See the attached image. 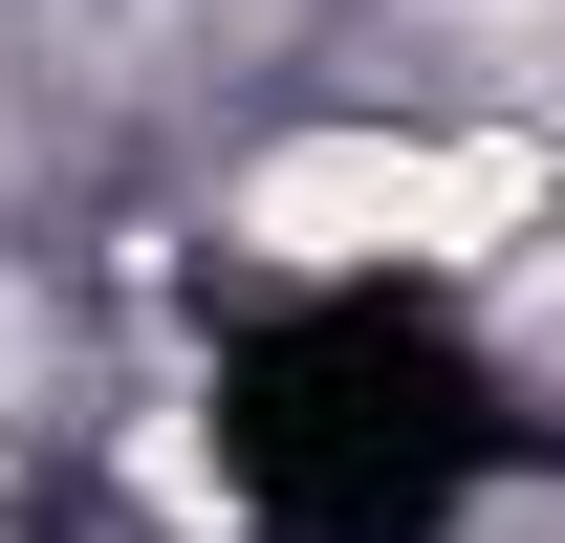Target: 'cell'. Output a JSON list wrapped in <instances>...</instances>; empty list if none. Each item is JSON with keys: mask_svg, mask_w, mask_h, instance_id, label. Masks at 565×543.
Segmentation results:
<instances>
[{"mask_svg": "<svg viewBox=\"0 0 565 543\" xmlns=\"http://www.w3.org/2000/svg\"><path fill=\"white\" fill-rule=\"evenodd\" d=\"M544 217H565V131L457 109V87H327V109L196 152V239L239 283H500Z\"/></svg>", "mask_w": 565, "mask_h": 543, "instance_id": "obj_1", "label": "cell"}]
</instances>
